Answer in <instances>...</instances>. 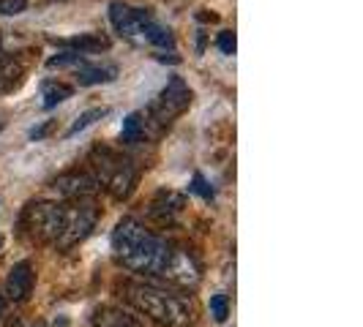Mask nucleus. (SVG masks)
Returning <instances> with one entry per match:
<instances>
[{
	"label": "nucleus",
	"instance_id": "1",
	"mask_svg": "<svg viewBox=\"0 0 363 327\" xmlns=\"http://www.w3.org/2000/svg\"><path fill=\"white\" fill-rule=\"evenodd\" d=\"M112 251L126 270L162 278L175 246L167 243L162 235L150 232L145 224L134 218H123L112 232Z\"/></svg>",
	"mask_w": 363,
	"mask_h": 327
},
{
	"label": "nucleus",
	"instance_id": "2",
	"mask_svg": "<svg viewBox=\"0 0 363 327\" xmlns=\"http://www.w3.org/2000/svg\"><path fill=\"white\" fill-rule=\"evenodd\" d=\"M126 300L140 311L143 316L153 319L162 327H186L194 319V309L191 303L172 294V292L162 289V287H150V284H126L123 287Z\"/></svg>",
	"mask_w": 363,
	"mask_h": 327
},
{
	"label": "nucleus",
	"instance_id": "3",
	"mask_svg": "<svg viewBox=\"0 0 363 327\" xmlns=\"http://www.w3.org/2000/svg\"><path fill=\"white\" fill-rule=\"evenodd\" d=\"M91 161L93 169H96L93 178L99 180V185H104L115 200H128L134 194L137 169H134V164L128 161L126 156H121V153H115L109 147H99V150H93Z\"/></svg>",
	"mask_w": 363,
	"mask_h": 327
},
{
	"label": "nucleus",
	"instance_id": "4",
	"mask_svg": "<svg viewBox=\"0 0 363 327\" xmlns=\"http://www.w3.org/2000/svg\"><path fill=\"white\" fill-rule=\"evenodd\" d=\"M66 224V205L57 202H30L22 210V229L38 243H57Z\"/></svg>",
	"mask_w": 363,
	"mask_h": 327
},
{
	"label": "nucleus",
	"instance_id": "5",
	"mask_svg": "<svg viewBox=\"0 0 363 327\" xmlns=\"http://www.w3.org/2000/svg\"><path fill=\"white\" fill-rule=\"evenodd\" d=\"M96 221H99V207L93 202H79L66 207V224H63V235L55 243L60 251H69L74 246H79L85 237L96 229Z\"/></svg>",
	"mask_w": 363,
	"mask_h": 327
},
{
	"label": "nucleus",
	"instance_id": "6",
	"mask_svg": "<svg viewBox=\"0 0 363 327\" xmlns=\"http://www.w3.org/2000/svg\"><path fill=\"white\" fill-rule=\"evenodd\" d=\"M189 107H191V88L183 82L181 76H172L164 85V91L159 93V98L150 107V112H153V117L164 126V123H172L175 117H181Z\"/></svg>",
	"mask_w": 363,
	"mask_h": 327
},
{
	"label": "nucleus",
	"instance_id": "7",
	"mask_svg": "<svg viewBox=\"0 0 363 327\" xmlns=\"http://www.w3.org/2000/svg\"><path fill=\"white\" fill-rule=\"evenodd\" d=\"M109 19H112L115 30L126 38V41L137 44V47H145V25L150 22V14H147V11L134 8V6L118 0V3L109 6Z\"/></svg>",
	"mask_w": 363,
	"mask_h": 327
},
{
	"label": "nucleus",
	"instance_id": "8",
	"mask_svg": "<svg viewBox=\"0 0 363 327\" xmlns=\"http://www.w3.org/2000/svg\"><path fill=\"white\" fill-rule=\"evenodd\" d=\"M162 278L178 284V287H197V284H200V265H197V259H194L191 251L175 248Z\"/></svg>",
	"mask_w": 363,
	"mask_h": 327
},
{
	"label": "nucleus",
	"instance_id": "9",
	"mask_svg": "<svg viewBox=\"0 0 363 327\" xmlns=\"http://www.w3.org/2000/svg\"><path fill=\"white\" fill-rule=\"evenodd\" d=\"M52 188L66 200H85V197H93L101 185L91 172H66V175L55 178Z\"/></svg>",
	"mask_w": 363,
	"mask_h": 327
},
{
	"label": "nucleus",
	"instance_id": "10",
	"mask_svg": "<svg viewBox=\"0 0 363 327\" xmlns=\"http://www.w3.org/2000/svg\"><path fill=\"white\" fill-rule=\"evenodd\" d=\"M33 284H36V272H33V265L30 262H17L9 275H6V297L11 300V303H25L28 297H30V292H33Z\"/></svg>",
	"mask_w": 363,
	"mask_h": 327
},
{
	"label": "nucleus",
	"instance_id": "11",
	"mask_svg": "<svg viewBox=\"0 0 363 327\" xmlns=\"http://www.w3.org/2000/svg\"><path fill=\"white\" fill-rule=\"evenodd\" d=\"M115 79H118V66H112V63H99V66L85 63V66L77 69V82H79L82 88L107 85V82H115Z\"/></svg>",
	"mask_w": 363,
	"mask_h": 327
},
{
	"label": "nucleus",
	"instance_id": "12",
	"mask_svg": "<svg viewBox=\"0 0 363 327\" xmlns=\"http://www.w3.org/2000/svg\"><path fill=\"white\" fill-rule=\"evenodd\" d=\"M22 66L9 52L0 50V93H11L22 85Z\"/></svg>",
	"mask_w": 363,
	"mask_h": 327
},
{
	"label": "nucleus",
	"instance_id": "13",
	"mask_svg": "<svg viewBox=\"0 0 363 327\" xmlns=\"http://www.w3.org/2000/svg\"><path fill=\"white\" fill-rule=\"evenodd\" d=\"M181 207H183V197L172 194V191H162V194L153 200V205H150V216L164 224V221H172V216H175Z\"/></svg>",
	"mask_w": 363,
	"mask_h": 327
},
{
	"label": "nucleus",
	"instance_id": "14",
	"mask_svg": "<svg viewBox=\"0 0 363 327\" xmlns=\"http://www.w3.org/2000/svg\"><path fill=\"white\" fill-rule=\"evenodd\" d=\"M60 44L72 47L74 52H79V54H91V52L109 50V38H104L101 33H82V36L69 38V41H60Z\"/></svg>",
	"mask_w": 363,
	"mask_h": 327
},
{
	"label": "nucleus",
	"instance_id": "15",
	"mask_svg": "<svg viewBox=\"0 0 363 327\" xmlns=\"http://www.w3.org/2000/svg\"><path fill=\"white\" fill-rule=\"evenodd\" d=\"M145 137V117L143 112H131L123 120V131H121V142L123 145H137Z\"/></svg>",
	"mask_w": 363,
	"mask_h": 327
},
{
	"label": "nucleus",
	"instance_id": "16",
	"mask_svg": "<svg viewBox=\"0 0 363 327\" xmlns=\"http://www.w3.org/2000/svg\"><path fill=\"white\" fill-rule=\"evenodd\" d=\"M145 44L150 47H159V50H175V36L162 28V25H156L153 19L145 25Z\"/></svg>",
	"mask_w": 363,
	"mask_h": 327
},
{
	"label": "nucleus",
	"instance_id": "17",
	"mask_svg": "<svg viewBox=\"0 0 363 327\" xmlns=\"http://www.w3.org/2000/svg\"><path fill=\"white\" fill-rule=\"evenodd\" d=\"M74 88L72 85H63V82H50V85H44V93H41V107L44 109H52L57 104H63L66 98H72Z\"/></svg>",
	"mask_w": 363,
	"mask_h": 327
},
{
	"label": "nucleus",
	"instance_id": "18",
	"mask_svg": "<svg viewBox=\"0 0 363 327\" xmlns=\"http://www.w3.org/2000/svg\"><path fill=\"white\" fill-rule=\"evenodd\" d=\"M96 327H143L134 316H128L126 311H118V309H107L99 314L96 319Z\"/></svg>",
	"mask_w": 363,
	"mask_h": 327
},
{
	"label": "nucleus",
	"instance_id": "19",
	"mask_svg": "<svg viewBox=\"0 0 363 327\" xmlns=\"http://www.w3.org/2000/svg\"><path fill=\"white\" fill-rule=\"evenodd\" d=\"M50 69H79L85 66V54L74 52V50H66V52H57L47 60Z\"/></svg>",
	"mask_w": 363,
	"mask_h": 327
},
{
	"label": "nucleus",
	"instance_id": "20",
	"mask_svg": "<svg viewBox=\"0 0 363 327\" xmlns=\"http://www.w3.org/2000/svg\"><path fill=\"white\" fill-rule=\"evenodd\" d=\"M104 115H107V109H101V107H96V109H88V112H82V115H79V117H77V120L72 123V128L66 131V137H77L79 131H85V128L93 126L96 120H101Z\"/></svg>",
	"mask_w": 363,
	"mask_h": 327
},
{
	"label": "nucleus",
	"instance_id": "21",
	"mask_svg": "<svg viewBox=\"0 0 363 327\" xmlns=\"http://www.w3.org/2000/svg\"><path fill=\"white\" fill-rule=\"evenodd\" d=\"M211 316L216 319L218 325L227 322V316H230V300H227V294H213L211 297Z\"/></svg>",
	"mask_w": 363,
	"mask_h": 327
},
{
	"label": "nucleus",
	"instance_id": "22",
	"mask_svg": "<svg viewBox=\"0 0 363 327\" xmlns=\"http://www.w3.org/2000/svg\"><path fill=\"white\" fill-rule=\"evenodd\" d=\"M189 191H191V194H200L202 200H208V202L213 200V188H211V183L205 180L200 172L191 178V185H189Z\"/></svg>",
	"mask_w": 363,
	"mask_h": 327
},
{
	"label": "nucleus",
	"instance_id": "23",
	"mask_svg": "<svg viewBox=\"0 0 363 327\" xmlns=\"http://www.w3.org/2000/svg\"><path fill=\"white\" fill-rule=\"evenodd\" d=\"M28 8V0H0V17H17Z\"/></svg>",
	"mask_w": 363,
	"mask_h": 327
},
{
	"label": "nucleus",
	"instance_id": "24",
	"mask_svg": "<svg viewBox=\"0 0 363 327\" xmlns=\"http://www.w3.org/2000/svg\"><path fill=\"white\" fill-rule=\"evenodd\" d=\"M216 47H218V50H221L224 54H235V47H238L235 33H233V30H224V33H218Z\"/></svg>",
	"mask_w": 363,
	"mask_h": 327
},
{
	"label": "nucleus",
	"instance_id": "25",
	"mask_svg": "<svg viewBox=\"0 0 363 327\" xmlns=\"http://www.w3.org/2000/svg\"><path fill=\"white\" fill-rule=\"evenodd\" d=\"M52 128H55V120H47V123H41L38 128H33V131H30V139H44V137H47Z\"/></svg>",
	"mask_w": 363,
	"mask_h": 327
},
{
	"label": "nucleus",
	"instance_id": "26",
	"mask_svg": "<svg viewBox=\"0 0 363 327\" xmlns=\"http://www.w3.org/2000/svg\"><path fill=\"white\" fill-rule=\"evenodd\" d=\"M3 309H6V303H3V294H0V319H3Z\"/></svg>",
	"mask_w": 363,
	"mask_h": 327
},
{
	"label": "nucleus",
	"instance_id": "27",
	"mask_svg": "<svg viewBox=\"0 0 363 327\" xmlns=\"http://www.w3.org/2000/svg\"><path fill=\"white\" fill-rule=\"evenodd\" d=\"M33 327H47V325H44V322H38V325H33Z\"/></svg>",
	"mask_w": 363,
	"mask_h": 327
},
{
	"label": "nucleus",
	"instance_id": "28",
	"mask_svg": "<svg viewBox=\"0 0 363 327\" xmlns=\"http://www.w3.org/2000/svg\"><path fill=\"white\" fill-rule=\"evenodd\" d=\"M0 243H3V237H0Z\"/></svg>",
	"mask_w": 363,
	"mask_h": 327
},
{
	"label": "nucleus",
	"instance_id": "29",
	"mask_svg": "<svg viewBox=\"0 0 363 327\" xmlns=\"http://www.w3.org/2000/svg\"><path fill=\"white\" fill-rule=\"evenodd\" d=\"M57 3H63V0H57Z\"/></svg>",
	"mask_w": 363,
	"mask_h": 327
}]
</instances>
